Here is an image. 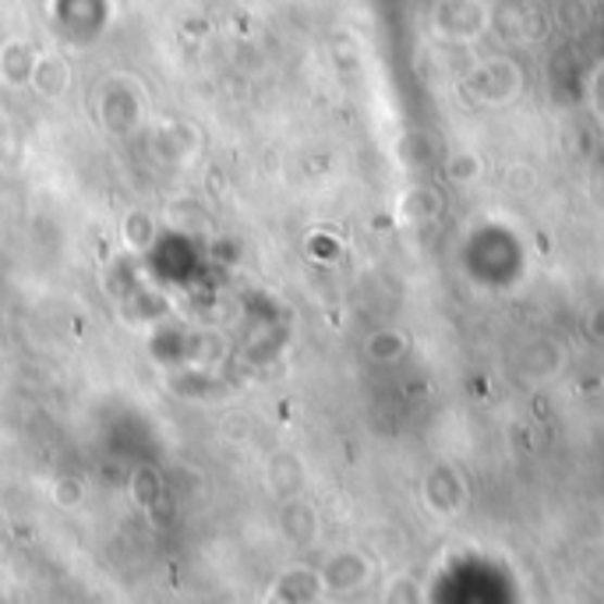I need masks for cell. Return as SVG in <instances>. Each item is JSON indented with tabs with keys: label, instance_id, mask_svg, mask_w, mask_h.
Here are the masks:
<instances>
[{
	"label": "cell",
	"instance_id": "6da1fadb",
	"mask_svg": "<svg viewBox=\"0 0 604 604\" xmlns=\"http://www.w3.org/2000/svg\"><path fill=\"white\" fill-rule=\"evenodd\" d=\"M72 81H75V75H72V64H67L64 53H58V50H39L36 53L29 89L39 96V100H47V103L64 100V96L72 92Z\"/></svg>",
	"mask_w": 604,
	"mask_h": 604
},
{
	"label": "cell",
	"instance_id": "7a4b0ae2",
	"mask_svg": "<svg viewBox=\"0 0 604 604\" xmlns=\"http://www.w3.org/2000/svg\"><path fill=\"white\" fill-rule=\"evenodd\" d=\"M33 64H36V50L25 43V39H4L0 43V86L8 89H25L33 78Z\"/></svg>",
	"mask_w": 604,
	"mask_h": 604
},
{
	"label": "cell",
	"instance_id": "3957f363",
	"mask_svg": "<svg viewBox=\"0 0 604 604\" xmlns=\"http://www.w3.org/2000/svg\"><path fill=\"white\" fill-rule=\"evenodd\" d=\"M156 230H160L156 216L146 213V209H131L121 223V241L128 244V251H138V255H142V251L156 244Z\"/></svg>",
	"mask_w": 604,
	"mask_h": 604
},
{
	"label": "cell",
	"instance_id": "277c9868",
	"mask_svg": "<svg viewBox=\"0 0 604 604\" xmlns=\"http://www.w3.org/2000/svg\"><path fill=\"white\" fill-rule=\"evenodd\" d=\"M128 495L138 509H152V505L160 502L163 495V477L156 467H135L131 474V485H128Z\"/></svg>",
	"mask_w": 604,
	"mask_h": 604
},
{
	"label": "cell",
	"instance_id": "5b68a950",
	"mask_svg": "<svg viewBox=\"0 0 604 604\" xmlns=\"http://www.w3.org/2000/svg\"><path fill=\"white\" fill-rule=\"evenodd\" d=\"M86 485L78 481V477H53L50 481V502L58 505V509H67V513H75L86 505Z\"/></svg>",
	"mask_w": 604,
	"mask_h": 604
},
{
	"label": "cell",
	"instance_id": "8992f818",
	"mask_svg": "<svg viewBox=\"0 0 604 604\" xmlns=\"http://www.w3.org/2000/svg\"><path fill=\"white\" fill-rule=\"evenodd\" d=\"M11 149H15V128H11V117L0 110V171L11 163Z\"/></svg>",
	"mask_w": 604,
	"mask_h": 604
}]
</instances>
